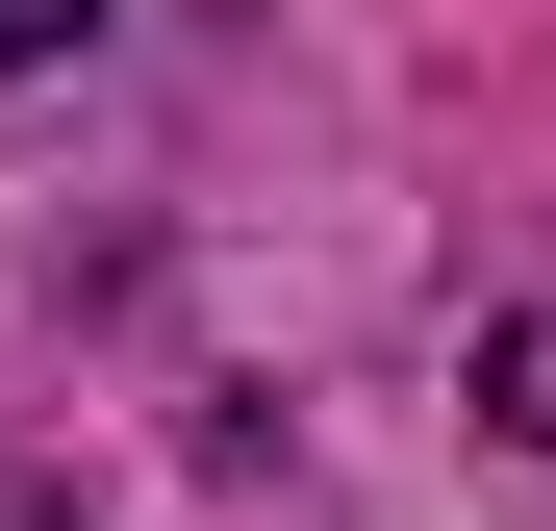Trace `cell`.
Instances as JSON below:
<instances>
[{
    "instance_id": "cell-1",
    "label": "cell",
    "mask_w": 556,
    "mask_h": 531,
    "mask_svg": "<svg viewBox=\"0 0 556 531\" xmlns=\"http://www.w3.org/2000/svg\"><path fill=\"white\" fill-rule=\"evenodd\" d=\"M481 430H531V456H556V304H506V329H481Z\"/></svg>"
},
{
    "instance_id": "cell-2",
    "label": "cell",
    "mask_w": 556,
    "mask_h": 531,
    "mask_svg": "<svg viewBox=\"0 0 556 531\" xmlns=\"http://www.w3.org/2000/svg\"><path fill=\"white\" fill-rule=\"evenodd\" d=\"M76 26H102V0H0V76H26V51H76Z\"/></svg>"
}]
</instances>
